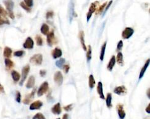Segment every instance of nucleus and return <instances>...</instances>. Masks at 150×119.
<instances>
[{"instance_id": "obj_50", "label": "nucleus", "mask_w": 150, "mask_h": 119, "mask_svg": "<svg viewBox=\"0 0 150 119\" xmlns=\"http://www.w3.org/2000/svg\"><path fill=\"white\" fill-rule=\"evenodd\" d=\"M150 88H148V91H147V96H148V97L149 99L150 98Z\"/></svg>"}, {"instance_id": "obj_5", "label": "nucleus", "mask_w": 150, "mask_h": 119, "mask_svg": "<svg viewBox=\"0 0 150 119\" xmlns=\"http://www.w3.org/2000/svg\"><path fill=\"white\" fill-rule=\"evenodd\" d=\"M30 66L29 65H27L25 66V67H23L22 68V76H21V82L19 83V85L21 86H22L23 85V83H24L25 80H26L28 74H29V71H30Z\"/></svg>"}, {"instance_id": "obj_29", "label": "nucleus", "mask_w": 150, "mask_h": 119, "mask_svg": "<svg viewBox=\"0 0 150 119\" xmlns=\"http://www.w3.org/2000/svg\"><path fill=\"white\" fill-rule=\"evenodd\" d=\"M88 84H89V86L91 89H93L95 85V78H94L93 75H90L89 76V78H88Z\"/></svg>"}, {"instance_id": "obj_31", "label": "nucleus", "mask_w": 150, "mask_h": 119, "mask_svg": "<svg viewBox=\"0 0 150 119\" xmlns=\"http://www.w3.org/2000/svg\"><path fill=\"white\" fill-rule=\"evenodd\" d=\"M87 61L89 62L90 60L91 59V52H92V50H91V46L90 45H88V49H87Z\"/></svg>"}, {"instance_id": "obj_14", "label": "nucleus", "mask_w": 150, "mask_h": 119, "mask_svg": "<svg viewBox=\"0 0 150 119\" xmlns=\"http://www.w3.org/2000/svg\"><path fill=\"white\" fill-rule=\"evenodd\" d=\"M43 105V103L41 101H36L33 102V103L30 104V110L33 111V110H38L42 107Z\"/></svg>"}, {"instance_id": "obj_39", "label": "nucleus", "mask_w": 150, "mask_h": 119, "mask_svg": "<svg viewBox=\"0 0 150 119\" xmlns=\"http://www.w3.org/2000/svg\"><path fill=\"white\" fill-rule=\"evenodd\" d=\"M3 24H9V21L7 19H4L2 18L1 17V15H0V26Z\"/></svg>"}, {"instance_id": "obj_25", "label": "nucleus", "mask_w": 150, "mask_h": 119, "mask_svg": "<svg viewBox=\"0 0 150 119\" xmlns=\"http://www.w3.org/2000/svg\"><path fill=\"white\" fill-rule=\"evenodd\" d=\"M12 52H13V51L12 49H11L9 47H5L4 49V52H3V55L5 58H9L11 56V54H12Z\"/></svg>"}, {"instance_id": "obj_12", "label": "nucleus", "mask_w": 150, "mask_h": 119, "mask_svg": "<svg viewBox=\"0 0 150 119\" xmlns=\"http://www.w3.org/2000/svg\"><path fill=\"white\" fill-rule=\"evenodd\" d=\"M69 21L70 22H72L73 19L75 15V11H74V3L73 1L71 0L69 4Z\"/></svg>"}, {"instance_id": "obj_13", "label": "nucleus", "mask_w": 150, "mask_h": 119, "mask_svg": "<svg viewBox=\"0 0 150 119\" xmlns=\"http://www.w3.org/2000/svg\"><path fill=\"white\" fill-rule=\"evenodd\" d=\"M55 37H54V32H51L47 35V43L50 46H52V45L54 44Z\"/></svg>"}, {"instance_id": "obj_22", "label": "nucleus", "mask_w": 150, "mask_h": 119, "mask_svg": "<svg viewBox=\"0 0 150 119\" xmlns=\"http://www.w3.org/2000/svg\"><path fill=\"white\" fill-rule=\"evenodd\" d=\"M116 61H117V64L120 66H124V59H123V54L121 52L117 53V57L116 58Z\"/></svg>"}, {"instance_id": "obj_48", "label": "nucleus", "mask_w": 150, "mask_h": 119, "mask_svg": "<svg viewBox=\"0 0 150 119\" xmlns=\"http://www.w3.org/2000/svg\"><path fill=\"white\" fill-rule=\"evenodd\" d=\"M146 112H147L148 114H150V104H149L147 107H146Z\"/></svg>"}, {"instance_id": "obj_42", "label": "nucleus", "mask_w": 150, "mask_h": 119, "mask_svg": "<svg viewBox=\"0 0 150 119\" xmlns=\"http://www.w3.org/2000/svg\"><path fill=\"white\" fill-rule=\"evenodd\" d=\"M123 45H124L123 41H122V40H120L118 44H117V51H121L122 49L123 48Z\"/></svg>"}, {"instance_id": "obj_18", "label": "nucleus", "mask_w": 150, "mask_h": 119, "mask_svg": "<svg viewBox=\"0 0 150 119\" xmlns=\"http://www.w3.org/2000/svg\"><path fill=\"white\" fill-rule=\"evenodd\" d=\"M97 92L99 95V97L102 99H105V97L104 96L103 93V84L101 82H98V85H97Z\"/></svg>"}, {"instance_id": "obj_16", "label": "nucleus", "mask_w": 150, "mask_h": 119, "mask_svg": "<svg viewBox=\"0 0 150 119\" xmlns=\"http://www.w3.org/2000/svg\"><path fill=\"white\" fill-rule=\"evenodd\" d=\"M51 54H52V58L54 59H57V58H59L60 57H61L62 54V51H61V49H59L58 48H56L52 50V52H51Z\"/></svg>"}, {"instance_id": "obj_19", "label": "nucleus", "mask_w": 150, "mask_h": 119, "mask_svg": "<svg viewBox=\"0 0 150 119\" xmlns=\"http://www.w3.org/2000/svg\"><path fill=\"white\" fill-rule=\"evenodd\" d=\"M150 59H148L147 60H146L145 65H144V66H143V68H142V70H141L140 73V75H139L140 80L142 79V78H143V76H144V74H145V72H146L147 68L148 67L149 65H150Z\"/></svg>"}, {"instance_id": "obj_40", "label": "nucleus", "mask_w": 150, "mask_h": 119, "mask_svg": "<svg viewBox=\"0 0 150 119\" xmlns=\"http://www.w3.org/2000/svg\"><path fill=\"white\" fill-rule=\"evenodd\" d=\"M24 3L27 6L31 7L33 5V0H24Z\"/></svg>"}, {"instance_id": "obj_28", "label": "nucleus", "mask_w": 150, "mask_h": 119, "mask_svg": "<svg viewBox=\"0 0 150 119\" xmlns=\"http://www.w3.org/2000/svg\"><path fill=\"white\" fill-rule=\"evenodd\" d=\"M106 44H107V42L105 41L104 43V44L102 46L101 48V53H100V56H99V59L100 60H103L104 58H105V50H106Z\"/></svg>"}, {"instance_id": "obj_32", "label": "nucleus", "mask_w": 150, "mask_h": 119, "mask_svg": "<svg viewBox=\"0 0 150 119\" xmlns=\"http://www.w3.org/2000/svg\"><path fill=\"white\" fill-rule=\"evenodd\" d=\"M107 2H105V3H103V4H102V5H101L100 6H99V7L98 8V9H97V12H96V14L97 15H98V14H101L103 11V10L105 9V8L106 7V5H107Z\"/></svg>"}, {"instance_id": "obj_24", "label": "nucleus", "mask_w": 150, "mask_h": 119, "mask_svg": "<svg viewBox=\"0 0 150 119\" xmlns=\"http://www.w3.org/2000/svg\"><path fill=\"white\" fill-rule=\"evenodd\" d=\"M49 30H50V28L49 26L46 23H43L42 25V26L41 27V29H40V31H41V33L45 35H48V33H49Z\"/></svg>"}, {"instance_id": "obj_2", "label": "nucleus", "mask_w": 150, "mask_h": 119, "mask_svg": "<svg viewBox=\"0 0 150 119\" xmlns=\"http://www.w3.org/2000/svg\"><path fill=\"white\" fill-rule=\"evenodd\" d=\"M30 62L34 65L39 66L42 64L43 62V56L41 54H37L32 56L30 59Z\"/></svg>"}, {"instance_id": "obj_26", "label": "nucleus", "mask_w": 150, "mask_h": 119, "mask_svg": "<svg viewBox=\"0 0 150 119\" xmlns=\"http://www.w3.org/2000/svg\"><path fill=\"white\" fill-rule=\"evenodd\" d=\"M106 105L108 108H111L112 107V95L111 93H109L107 94V97L106 99Z\"/></svg>"}, {"instance_id": "obj_46", "label": "nucleus", "mask_w": 150, "mask_h": 119, "mask_svg": "<svg viewBox=\"0 0 150 119\" xmlns=\"http://www.w3.org/2000/svg\"><path fill=\"white\" fill-rule=\"evenodd\" d=\"M46 71L44 70H41L40 71V75L41 77H45L46 75Z\"/></svg>"}, {"instance_id": "obj_51", "label": "nucleus", "mask_w": 150, "mask_h": 119, "mask_svg": "<svg viewBox=\"0 0 150 119\" xmlns=\"http://www.w3.org/2000/svg\"></svg>"}, {"instance_id": "obj_43", "label": "nucleus", "mask_w": 150, "mask_h": 119, "mask_svg": "<svg viewBox=\"0 0 150 119\" xmlns=\"http://www.w3.org/2000/svg\"><path fill=\"white\" fill-rule=\"evenodd\" d=\"M69 69H70V66H69V65H64V66H63V70L65 74H68L69 71Z\"/></svg>"}, {"instance_id": "obj_23", "label": "nucleus", "mask_w": 150, "mask_h": 119, "mask_svg": "<svg viewBox=\"0 0 150 119\" xmlns=\"http://www.w3.org/2000/svg\"><path fill=\"white\" fill-rule=\"evenodd\" d=\"M11 75H12V78H13V80L15 82H18L20 80L21 75L19 74V73L17 72L15 70H13V71L11 72Z\"/></svg>"}, {"instance_id": "obj_1", "label": "nucleus", "mask_w": 150, "mask_h": 119, "mask_svg": "<svg viewBox=\"0 0 150 119\" xmlns=\"http://www.w3.org/2000/svg\"><path fill=\"white\" fill-rule=\"evenodd\" d=\"M3 3L6 6V8L7 9L8 14L9 17L12 19H14L15 18L14 12H13V8H14V3L13 0H3Z\"/></svg>"}, {"instance_id": "obj_15", "label": "nucleus", "mask_w": 150, "mask_h": 119, "mask_svg": "<svg viewBox=\"0 0 150 119\" xmlns=\"http://www.w3.org/2000/svg\"><path fill=\"white\" fill-rule=\"evenodd\" d=\"M51 112L54 114H56V115H59V114H61V112H62V109H61L60 103H58L54 105L53 107L51 108Z\"/></svg>"}, {"instance_id": "obj_44", "label": "nucleus", "mask_w": 150, "mask_h": 119, "mask_svg": "<svg viewBox=\"0 0 150 119\" xmlns=\"http://www.w3.org/2000/svg\"><path fill=\"white\" fill-rule=\"evenodd\" d=\"M72 105H73V104H69V105H66V106H65V107H64V110L66 111H71L72 109Z\"/></svg>"}, {"instance_id": "obj_36", "label": "nucleus", "mask_w": 150, "mask_h": 119, "mask_svg": "<svg viewBox=\"0 0 150 119\" xmlns=\"http://www.w3.org/2000/svg\"><path fill=\"white\" fill-rule=\"evenodd\" d=\"M32 119H46V118L41 113H37L33 117Z\"/></svg>"}, {"instance_id": "obj_6", "label": "nucleus", "mask_w": 150, "mask_h": 119, "mask_svg": "<svg viewBox=\"0 0 150 119\" xmlns=\"http://www.w3.org/2000/svg\"><path fill=\"white\" fill-rule=\"evenodd\" d=\"M134 33V30L130 27H126L122 33V37L124 39L130 38Z\"/></svg>"}, {"instance_id": "obj_21", "label": "nucleus", "mask_w": 150, "mask_h": 119, "mask_svg": "<svg viewBox=\"0 0 150 119\" xmlns=\"http://www.w3.org/2000/svg\"><path fill=\"white\" fill-rule=\"evenodd\" d=\"M115 64H116V57L114 56H112V58H111L110 60H109V64H107V68L109 71H112V70L114 67Z\"/></svg>"}, {"instance_id": "obj_20", "label": "nucleus", "mask_w": 150, "mask_h": 119, "mask_svg": "<svg viewBox=\"0 0 150 119\" xmlns=\"http://www.w3.org/2000/svg\"><path fill=\"white\" fill-rule=\"evenodd\" d=\"M35 77L33 76H30L29 77V80H28L27 82L26 86L27 88L28 89H30L32 88H33L35 85Z\"/></svg>"}, {"instance_id": "obj_30", "label": "nucleus", "mask_w": 150, "mask_h": 119, "mask_svg": "<svg viewBox=\"0 0 150 119\" xmlns=\"http://www.w3.org/2000/svg\"><path fill=\"white\" fill-rule=\"evenodd\" d=\"M65 62H66L65 61V59H64V58H61L59 60H57V61L56 62V66L60 68H62L64 66V64L65 63Z\"/></svg>"}, {"instance_id": "obj_27", "label": "nucleus", "mask_w": 150, "mask_h": 119, "mask_svg": "<svg viewBox=\"0 0 150 119\" xmlns=\"http://www.w3.org/2000/svg\"><path fill=\"white\" fill-rule=\"evenodd\" d=\"M4 63H5L6 67L7 69H8V70L13 68L14 66V62L11 60L9 59L8 58H7V59H6L5 60H4Z\"/></svg>"}, {"instance_id": "obj_8", "label": "nucleus", "mask_w": 150, "mask_h": 119, "mask_svg": "<svg viewBox=\"0 0 150 119\" xmlns=\"http://www.w3.org/2000/svg\"><path fill=\"white\" fill-rule=\"evenodd\" d=\"M114 93L118 95H124L127 93V89L124 85L117 86L114 89Z\"/></svg>"}, {"instance_id": "obj_45", "label": "nucleus", "mask_w": 150, "mask_h": 119, "mask_svg": "<svg viewBox=\"0 0 150 119\" xmlns=\"http://www.w3.org/2000/svg\"><path fill=\"white\" fill-rule=\"evenodd\" d=\"M112 0H111L110 1H109V3H108V4H107V5L106 6V9H105V11H104V14H103V15H105V14H106V12H107V10H108V9L109 8V7H110V6H111V4H112Z\"/></svg>"}, {"instance_id": "obj_4", "label": "nucleus", "mask_w": 150, "mask_h": 119, "mask_svg": "<svg viewBox=\"0 0 150 119\" xmlns=\"http://www.w3.org/2000/svg\"><path fill=\"white\" fill-rule=\"evenodd\" d=\"M49 89V85L48 83L47 82H43V83L41 84V86H40L39 89H38L37 91V95L38 96H43L44 94H45L48 91Z\"/></svg>"}, {"instance_id": "obj_9", "label": "nucleus", "mask_w": 150, "mask_h": 119, "mask_svg": "<svg viewBox=\"0 0 150 119\" xmlns=\"http://www.w3.org/2000/svg\"><path fill=\"white\" fill-rule=\"evenodd\" d=\"M35 92H36V88H35V89H33V90H32V91L31 92L30 94H29V95H27V96H25V99H23V104H29V103L32 101V99H33V97H34L35 94Z\"/></svg>"}, {"instance_id": "obj_3", "label": "nucleus", "mask_w": 150, "mask_h": 119, "mask_svg": "<svg viewBox=\"0 0 150 119\" xmlns=\"http://www.w3.org/2000/svg\"><path fill=\"white\" fill-rule=\"evenodd\" d=\"M98 4H99V2L98 1H95L91 4V5H90V6L89 10H88V13H87V22H88V21H90V18H91V16H92V14H93L95 11H96Z\"/></svg>"}, {"instance_id": "obj_7", "label": "nucleus", "mask_w": 150, "mask_h": 119, "mask_svg": "<svg viewBox=\"0 0 150 119\" xmlns=\"http://www.w3.org/2000/svg\"><path fill=\"white\" fill-rule=\"evenodd\" d=\"M54 80L58 86H61L63 82V76L60 71H58L54 75Z\"/></svg>"}, {"instance_id": "obj_35", "label": "nucleus", "mask_w": 150, "mask_h": 119, "mask_svg": "<svg viewBox=\"0 0 150 119\" xmlns=\"http://www.w3.org/2000/svg\"><path fill=\"white\" fill-rule=\"evenodd\" d=\"M20 6H21V7H22L23 9L25 10L27 12H30L31 8L30 7H29V6H27L25 4L24 2H21V3H20Z\"/></svg>"}, {"instance_id": "obj_17", "label": "nucleus", "mask_w": 150, "mask_h": 119, "mask_svg": "<svg viewBox=\"0 0 150 119\" xmlns=\"http://www.w3.org/2000/svg\"><path fill=\"white\" fill-rule=\"evenodd\" d=\"M79 37L83 49L84 51H87V46H86L85 43V38H84V37H85V33H84L83 31H80V32H79Z\"/></svg>"}, {"instance_id": "obj_38", "label": "nucleus", "mask_w": 150, "mask_h": 119, "mask_svg": "<svg viewBox=\"0 0 150 119\" xmlns=\"http://www.w3.org/2000/svg\"><path fill=\"white\" fill-rule=\"evenodd\" d=\"M25 54V52L23 51H17L15 52H14V56L15 57H22L23 54Z\"/></svg>"}, {"instance_id": "obj_47", "label": "nucleus", "mask_w": 150, "mask_h": 119, "mask_svg": "<svg viewBox=\"0 0 150 119\" xmlns=\"http://www.w3.org/2000/svg\"><path fill=\"white\" fill-rule=\"evenodd\" d=\"M0 93H4V87L2 86V85L0 83Z\"/></svg>"}, {"instance_id": "obj_34", "label": "nucleus", "mask_w": 150, "mask_h": 119, "mask_svg": "<svg viewBox=\"0 0 150 119\" xmlns=\"http://www.w3.org/2000/svg\"><path fill=\"white\" fill-rule=\"evenodd\" d=\"M0 15H1L4 18H6V15H8V12L3 8L1 4H0Z\"/></svg>"}, {"instance_id": "obj_11", "label": "nucleus", "mask_w": 150, "mask_h": 119, "mask_svg": "<svg viewBox=\"0 0 150 119\" xmlns=\"http://www.w3.org/2000/svg\"><path fill=\"white\" fill-rule=\"evenodd\" d=\"M34 46V42L32 38L28 37L25 40V43L23 44V47L25 49H32Z\"/></svg>"}, {"instance_id": "obj_41", "label": "nucleus", "mask_w": 150, "mask_h": 119, "mask_svg": "<svg viewBox=\"0 0 150 119\" xmlns=\"http://www.w3.org/2000/svg\"><path fill=\"white\" fill-rule=\"evenodd\" d=\"M54 15V12L53 11H48L46 14V18L47 19H49L50 18H52Z\"/></svg>"}, {"instance_id": "obj_10", "label": "nucleus", "mask_w": 150, "mask_h": 119, "mask_svg": "<svg viewBox=\"0 0 150 119\" xmlns=\"http://www.w3.org/2000/svg\"><path fill=\"white\" fill-rule=\"evenodd\" d=\"M117 111L120 119H124L125 117V112L124 109V105L122 104H119L117 105Z\"/></svg>"}, {"instance_id": "obj_49", "label": "nucleus", "mask_w": 150, "mask_h": 119, "mask_svg": "<svg viewBox=\"0 0 150 119\" xmlns=\"http://www.w3.org/2000/svg\"><path fill=\"white\" fill-rule=\"evenodd\" d=\"M69 119V115L68 114H64V115L62 116V119Z\"/></svg>"}, {"instance_id": "obj_33", "label": "nucleus", "mask_w": 150, "mask_h": 119, "mask_svg": "<svg viewBox=\"0 0 150 119\" xmlns=\"http://www.w3.org/2000/svg\"><path fill=\"white\" fill-rule=\"evenodd\" d=\"M35 40L37 45L38 46H42L43 45V39L40 35H37L35 37Z\"/></svg>"}, {"instance_id": "obj_37", "label": "nucleus", "mask_w": 150, "mask_h": 119, "mask_svg": "<svg viewBox=\"0 0 150 119\" xmlns=\"http://www.w3.org/2000/svg\"><path fill=\"white\" fill-rule=\"evenodd\" d=\"M21 93H20L19 91H17L16 93H15V101H16L18 103H21Z\"/></svg>"}]
</instances>
